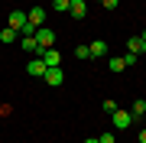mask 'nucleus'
I'll return each mask as SVG.
<instances>
[{
    "label": "nucleus",
    "mask_w": 146,
    "mask_h": 143,
    "mask_svg": "<svg viewBox=\"0 0 146 143\" xmlns=\"http://www.w3.org/2000/svg\"><path fill=\"white\" fill-rule=\"evenodd\" d=\"M26 13H23V10H13L10 16H7V26H10V29H16V33H23V29H26Z\"/></svg>",
    "instance_id": "1"
},
{
    "label": "nucleus",
    "mask_w": 146,
    "mask_h": 143,
    "mask_svg": "<svg viewBox=\"0 0 146 143\" xmlns=\"http://www.w3.org/2000/svg\"><path fill=\"white\" fill-rule=\"evenodd\" d=\"M36 39H39V46H42V52H46V49H52V46H55V33L49 29V26H39V29H36Z\"/></svg>",
    "instance_id": "2"
},
{
    "label": "nucleus",
    "mask_w": 146,
    "mask_h": 143,
    "mask_svg": "<svg viewBox=\"0 0 146 143\" xmlns=\"http://www.w3.org/2000/svg\"><path fill=\"white\" fill-rule=\"evenodd\" d=\"M110 120H114V127H117V130H127V127L133 124V114H130V111H120V107H117V111L110 114Z\"/></svg>",
    "instance_id": "3"
},
{
    "label": "nucleus",
    "mask_w": 146,
    "mask_h": 143,
    "mask_svg": "<svg viewBox=\"0 0 146 143\" xmlns=\"http://www.w3.org/2000/svg\"><path fill=\"white\" fill-rule=\"evenodd\" d=\"M42 78H46L49 88H58V85L65 81V72H62V65H58V69H46V75H42Z\"/></svg>",
    "instance_id": "4"
},
{
    "label": "nucleus",
    "mask_w": 146,
    "mask_h": 143,
    "mask_svg": "<svg viewBox=\"0 0 146 143\" xmlns=\"http://www.w3.org/2000/svg\"><path fill=\"white\" fill-rule=\"evenodd\" d=\"M20 46H23V52L42 55V46H39V39H36V36H20Z\"/></svg>",
    "instance_id": "5"
},
{
    "label": "nucleus",
    "mask_w": 146,
    "mask_h": 143,
    "mask_svg": "<svg viewBox=\"0 0 146 143\" xmlns=\"http://www.w3.org/2000/svg\"><path fill=\"white\" fill-rule=\"evenodd\" d=\"M39 59L46 62V69H58V65H62V55H58V49H46Z\"/></svg>",
    "instance_id": "6"
},
{
    "label": "nucleus",
    "mask_w": 146,
    "mask_h": 143,
    "mask_svg": "<svg viewBox=\"0 0 146 143\" xmlns=\"http://www.w3.org/2000/svg\"><path fill=\"white\" fill-rule=\"evenodd\" d=\"M26 20H29L36 29H39V26H46V10H42V7H33V10L26 13Z\"/></svg>",
    "instance_id": "7"
},
{
    "label": "nucleus",
    "mask_w": 146,
    "mask_h": 143,
    "mask_svg": "<svg viewBox=\"0 0 146 143\" xmlns=\"http://www.w3.org/2000/svg\"><path fill=\"white\" fill-rule=\"evenodd\" d=\"M26 75H33V78H42V75H46V62H42V59L36 55V59H33V62L26 65Z\"/></svg>",
    "instance_id": "8"
},
{
    "label": "nucleus",
    "mask_w": 146,
    "mask_h": 143,
    "mask_svg": "<svg viewBox=\"0 0 146 143\" xmlns=\"http://www.w3.org/2000/svg\"><path fill=\"white\" fill-rule=\"evenodd\" d=\"M88 52H91V59H104L107 55V43L104 39H94V43H88Z\"/></svg>",
    "instance_id": "9"
},
{
    "label": "nucleus",
    "mask_w": 146,
    "mask_h": 143,
    "mask_svg": "<svg viewBox=\"0 0 146 143\" xmlns=\"http://www.w3.org/2000/svg\"><path fill=\"white\" fill-rule=\"evenodd\" d=\"M68 13H72L75 20H84V16H88V3H84V0H72V7H68Z\"/></svg>",
    "instance_id": "10"
},
{
    "label": "nucleus",
    "mask_w": 146,
    "mask_h": 143,
    "mask_svg": "<svg viewBox=\"0 0 146 143\" xmlns=\"http://www.w3.org/2000/svg\"><path fill=\"white\" fill-rule=\"evenodd\" d=\"M127 52H133V55H140V52H146V43L140 36H130L127 39Z\"/></svg>",
    "instance_id": "11"
},
{
    "label": "nucleus",
    "mask_w": 146,
    "mask_h": 143,
    "mask_svg": "<svg viewBox=\"0 0 146 143\" xmlns=\"http://www.w3.org/2000/svg\"><path fill=\"white\" fill-rule=\"evenodd\" d=\"M16 39H20V33H16V29H10V26L0 29V43H16Z\"/></svg>",
    "instance_id": "12"
},
{
    "label": "nucleus",
    "mask_w": 146,
    "mask_h": 143,
    "mask_svg": "<svg viewBox=\"0 0 146 143\" xmlns=\"http://www.w3.org/2000/svg\"><path fill=\"white\" fill-rule=\"evenodd\" d=\"M130 114H133V120H140V117L146 114V101H143V98H140V101H133V111H130Z\"/></svg>",
    "instance_id": "13"
},
{
    "label": "nucleus",
    "mask_w": 146,
    "mask_h": 143,
    "mask_svg": "<svg viewBox=\"0 0 146 143\" xmlns=\"http://www.w3.org/2000/svg\"><path fill=\"white\" fill-rule=\"evenodd\" d=\"M107 65H110V72H123V69H127V62H123V55H114V59H110Z\"/></svg>",
    "instance_id": "14"
},
{
    "label": "nucleus",
    "mask_w": 146,
    "mask_h": 143,
    "mask_svg": "<svg viewBox=\"0 0 146 143\" xmlns=\"http://www.w3.org/2000/svg\"><path fill=\"white\" fill-rule=\"evenodd\" d=\"M52 7L58 13H68V7H72V0H52Z\"/></svg>",
    "instance_id": "15"
},
{
    "label": "nucleus",
    "mask_w": 146,
    "mask_h": 143,
    "mask_svg": "<svg viewBox=\"0 0 146 143\" xmlns=\"http://www.w3.org/2000/svg\"><path fill=\"white\" fill-rule=\"evenodd\" d=\"M98 140H101V143H117V133H114V130H104Z\"/></svg>",
    "instance_id": "16"
},
{
    "label": "nucleus",
    "mask_w": 146,
    "mask_h": 143,
    "mask_svg": "<svg viewBox=\"0 0 146 143\" xmlns=\"http://www.w3.org/2000/svg\"><path fill=\"white\" fill-rule=\"evenodd\" d=\"M75 55H78V59H91V52H88V46H75Z\"/></svg>",
    "instance_id": "17"
},
{
    "label": "nucleus",
    "mask_w": 146,
    "mask_h": 143,
    "mask_svg": "<svg viewBox=\"0 0 146 143\" xmlns=\"http://www.w3.org/2000/svg\"><path fill=\"white\" fill-rule=\"evenodd\" d=\"M101 7H104V10H117L120 0H101Z\"/></svg>",
    "instance_id": "18"
},
{
    "label": "nucleus",
    "mask_w": 146,
    "mask_h": 143,
    "mask_svg": "<svg viewBox=\"0 0 146 143\" xmlns=\"http://www.w3.org/2000/svg\"><path fill=\"white\" fill-rule=\"evenodd\" d=\"M104 111H107V114H114V111H117V104H114V98H104Z\"/></svg>",
    "instance_id": "19"
},
{
    "label": "nucleus",
    "mask_w": 146,
    "mask_h": 143,
    "mask_svg": "<svg viewBox=\"0 0 146 143\" xmlns=\"http://www.w3.org/2000/svg\"><path fill=\"white\" fill-rule=\"evenodd\" d=\"M140 143H146V127H143V130H140Z\"/></svg>",
    "instance_id": "20"
},
{
    "label": "nucleus",
    "mask_w": 146,
    "mask_h": 143,
    "mask_svg": "<svg viewBox=\"0 0 146 143\" xmlns=\"http://www.w3.org/2000/svg\"><path fill=\"white\" fill-rule=\"evenodd\" d=\"M84 143H101V140H98V137H88V140H84Z\"/></svg>",
    "instance_id": "21"
},
{
    "label": "nucleus",
    "mask_w": 146,
    "mask_h": 143,
    "mask_svg": "<svg viewBox=\"0 0 146 143\" xmlns=\"http://www.w3.org/2000/svg\"><path fill=\"white\" fill-rule=\"evenodd\" d=\"M140 39H143V43H146V29H143V33H140Z\"/></svg>",
    "instance_id": "22"
}]
</instances>
